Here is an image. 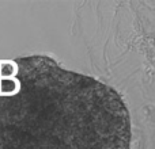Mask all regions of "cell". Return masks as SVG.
<instances>
[{
    "instance_id": "1",
    "label": "cell",
    "mask_w": 155,
    "mask_h": 149,
    "mask_svg": "<svg viewBox=\"0 0 155 149\" xmlns=\"http://www.w3.org/2000/svg\"><path fill=\"white\" fill-rule=\"evenodd\" d=\"M129 145V111L113 87L48 56L0 60V149Z\"/></svg>"
}]
</instances>
